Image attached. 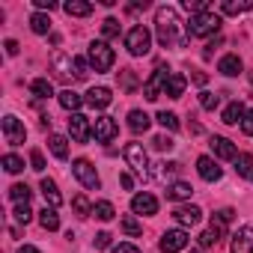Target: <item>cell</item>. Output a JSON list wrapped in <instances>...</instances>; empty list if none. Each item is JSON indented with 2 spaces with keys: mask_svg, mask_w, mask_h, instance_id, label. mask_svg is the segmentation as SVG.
<instances>
[{
  "mask_svg": "<svg viewBox=\"0 0 253 253\" xmlns=\"http://www.w3.org/2000/svg\"><path fill=\"white\" fill-rule=\"evenodd\" d=\"M155 24H158V39L164 48H173V45H185V36L179 33L182 30V21H179V12L173 6H161L155 12Z\"/></svg>",
  "mask_w": 253,
  "mask_h": 253,
  "instance_id": "cell-1",
  "label": "cell"
},
{
  "mask_svg": "<svg viewBox=\"0 0 253 253\" xmlns=\"http://www.w3.org/2000/svg\"><path fill=\"white\" fill-rule=\"evenodd\" d=\"M185 27H188V36H211V33L220 30V15L200 12V15H191V21Z\"/></svg>",
  "mask_w": 253,
  "mask_h": 253,
  "instance_id": "cell-2",
  "label": "cell"
},
{
  "mask_svg": "<svg viewBox=\"0 0 253 253\" xmlns=\"http://www.w3.org/2000/svg\"><path fill=\"white\" fill-rule=\"evenodd\" d=\"M125 48H128V54H134V57L149 54V48H152V33H149L143 24L131 27L128 33H125Z\"/></svg>",
  "mask_w": 253,
  "mask_h": 253,
  "instance_id": "cell-3",
  "label": "cell"
},
{
  "mask_svg": "<svg viewBox=\"0 0 253 253\" xmlns=\"http://www.w3.org/2000/svg\"><path fill=\"white\" fill-rule=\"evenodd\" d=\"M113 63H116V54H113V48L107 42L98 39V42L89 45V66L95 72H107V69H113Z\"/></svg>",
  "mask_w": 253,
  "mask_h": 253,
  "instance_id": "cell-4",
  "label": "cell"
},
{
  "mask_svg": "<svg viewBox=\"0 0 253 253\" xmlns=\"http://www.w3.org/2000/svg\"><path fill=\"white\" fill-rule=\"evenodd\" d=\"M72 173H75V179L84 185V188H89V191H95L98 185H101V179H98V173H95V167L86 161V158H78L75 164H72Z\"/></svg>",
  "mask_w": 253,
  "mask_h": 253,
  "instance_id": "cell-5",
  "label": "cell"
},
{
  "mask_svg": "<svg viewBox=\"0 0 253 253\" xmlns=\"http://www.w3.org/2000/svg\"><path fill=\"white\" fill-rule=\"evenodd\" d=\"M125 161H128V167L137 173V176H149V158H146V149L140 146V143H128V146H125Z\"/></svg>",
  "mask_w": 253,
  "mask_h": 253,
  "instance_id": "cell-6",
  "label": "cell"
},
{
  "mask_svg": "<svg viewBox=\"0 0 253 253\" xmlns=\"http://www.w3.org/2000/svg\"><path fill=\"white\" fill-rule=\"evenodd\" d=\"M170 75L173 72H167V69H155L152 72V78L143 84V95L149 98V101H155L158 95H164V89H167V81H170Z\"/></svg>",
  "mask_w": 253,
  "mask_h": 253,
  "instance_id": "cell-7",
  "label": "cell"
},
{
  "mask_svg": "<svg viewBox=\"0 0 253 253\" xmlns=\"http://www.w3.org/2000/svg\"><path fill=\"white\" fill-rule=\"evenodd\" d=\"M92 134H95V140L110 143V140L119 134V125H116V119H113V116H98V119L92 122Z\"/></svg>",
  "mask_w": 253,
  "mask_h": 253,
  "instance_id": "cell-8",
  "label": "cell"
},
{
  "mask_svg": "<svg viewBox=\"0 0 253 253\" xmlns=\"http://www.w3.org/2000/svg\"><path fill=\"white\" fill-rule=\"evenodd\" d=\"M69 134L78 143H86L92 137V125H89V119L84 113H72V119H69Z\"/></svg>",
  "mask_w": 253,
  "mask_h": 253,
  "instance_id": "cell-9",
  "label": "cell"
},
{
  "mask_svg": "<svg viewBox=\"0 0 253 253\" xmlns=\"http://www.w3.org/2000/svg\"><path fill=\"white\" fill-rule=\"evenodd\" d=\"M3 137H6L9 146H21V143H24L27 128L21 125V119H15V116H3Z\"/></svg>",
  "mask_w": 253,
  "mask_h": 253,
  "instance_id": "cell-10",
  "label": "cell"
},
{
  "mask_svg": "<svg viewBox=\"0 0 253 253\" xmlns=\"http://www.w3.org/2000/svg\"><path fill=\"white\" fill-rule=\"evenodd\" d=\"M185 247H188V232L185 229H167L161 235V250L164 253H179Z\"/></svg>",
  "mask_w": 253,
  "mask_h": 253,
  "instance_id": "cell-11",
  "label": "cell"
},
{
  "mask_svg": "<svg viewBox=\"0 0 253 253\" xmlns=\"http://www.w3.org/2000/svg\"><path fill=\"white\" fill-rule=\"evenodd\" d=\"M229 253H253V229H250V226H241V229L232 235Z\"/></svg>",
  "mask_w": 253,
  "mask_h": 253,
  "instance_id": "cell-12",
  "label": "cell"
},
{
  "mask_svg": "<svg viewBox=\"0 0 253 253\" xmlns=\"http://www.w3.org/2000/svg\"><path fill=\"white\" fill-rule=\"evenodd\" d=\"M197 173H200L206 182H217V179L223 176V170L217 167V161H214V158H209V155L197 158Z\"/></svg>",
  "mask_w": 253,
  "mask_h": 253,
  "instance_id": "cell-13",
  "label": "cell"
},
{
  "mask_svg": "<svg viewBox=\"0 0 253 253\" xmlns=\"http://www.w3.org/2000/svg\"><path fill=\"white\" fill-rule=\"evenodd\" d=\"M209 146H211V152H214L217 158H223V161H235V158H238V152H235L232 140H226V137H211V140H209Z\"/></svg>",
  "mask_w": 253,
  "mask_h": 253,
  "instance_id": "cell-14",
  "label": "cell"
},
{
  "mask_svg": "<svg viewBox=\"0 0 253 253\" xmlns=\"http://www.w3.org/2000/svg\"><path fill=\"white\" fill-rule=\"evenodd\" d=\"M131 209H134V214H155V211H158V200L143 191V194H134Z\"/></svg>",
  "mask_w": 253,
  "mask_h": 253,
  "instance_id": "cell-15",
  "label": "cell"
},
{
  "mask_svg": "<svg viewBox=\"0 0 253 253\" xmlns=\"http://www.w3.org/2000/svg\"><path fill=\"white\" fill-rule=\"evenodd\" d=\"M173 217H176L179 226H197L200 217H203V211H200L197 206H179V209L173 211Z\"/></svg>",
  "mask_w": 253,
  "mask_h": 253,
  "instance_id": "cell-16",
  "label": "cell"
},
{
  "mask_svg": "<svg viewBox=\"0 0 253 253\" xmlns=\"http://www.w3.org/2000/svg\"><path fill=\"white\" fill-rule=\"evenodd\" d=\"M110 101H113V95H110L107 86H92V89L86 92V104H89V107H98V110H101V107H107Z\"/></svg>",
  "mask_w": 253,
  "mask_h": 253,
  "instance_id": "cell-17",
  "label": "cell"
},
{
  "mask_svg": "<svg viewBox=\"0 0 253 253\" xmlns=\"http://www.w3.org/2000/svg\"><path fill=\"white\" fill-rule=\"evenodd\" d=\"M42 197H45V203L51 206V209H57L60 203H63V194H60V188H57V182L54 179H42Z\"/></svg>",
  "mask_w": 253,
  "mask_h": 253,
  "instance_id": "cell-18",
  "label": "cell"
},
{
  "mask_svg": "<svg viewBox=\"0 0 253 253\" xmlns=\"http://www.w3.org/2000/svg\"><path fill=\"white\" fill-rule=\"evenodd\" d=\"M241 69H244V66H241L238 54H226V57H220V63H217V72H220V75H226V78H235Z\"/></svg>",
  "mask_w": 253,
  "mask_h": 253,
  "instance_id": "cell-19",
  "label": "cell"
},
{
  "mask_svg": "<svg viewBox=\"0 0 253 253\" xmlns=\"http://www.w3.org/2000/svg\"><path fill=\"white\" fill-rule=\"evenodd\" d=\"M185 86H188V78H185V75H179V72H173V75H170V81H167L164 95H170V98H182Z\"/></svg>",
  "mask_w": 253,
  "mask_h": 253,
  "instance_id": "cell-20",
  "label": "cell"
},
{
  "mask_svg": "<svg viewBox=\"0 0 253 253\" xmlns=\"http://www.w3.org/2000/svg\"><path fill=\"white\" fill-rule=\"evenodd\" d=\"M232 214H235L232 209H220L217 214H211V226H209V229H211V232H214V235L220 238V235L226 232V223L232 220Z\"/></svg>",
  "mask_w": 253,
  "mask_h": 253,
  "instance_id": "cell-21",
  "label": "cell"
},
{
  "mask_svg": "<svg viewBox=\"0 0 253 253\" xmlns=\"http://www.w3.org/2000/svg\"><path fill=\"white\" fill-rule=\"evenodd\" d=\"M244 113H247V110H244L241 101H229V104L223 107V122H226V125H238V122L244 119Z\"/></svg>",
  "mask_w": 253,
  "mask_h": 253,
  "instance_id": "cell-22",
  "label": "cell"
},
{
  "mask_svg": "<svg viewBox=\"0 0 253 253\" xmlns=\"http://www.w3.org/2000/svg\"><path fill=\"white\" fill-rule=\"evenodd\" d=\"M39 223H42V229H48V232H54V229H60V214H57V209H51V206H45V209L39 211Z\"/></svg>",
  "mask_w": 253,
  "mask_h": 253,
  "instance_id": "cell-23",
  "label": "cell"
},
{
  "mask_svg": "<svg viewBox=\"0 0 253 253\" xmlns=\"http://www.w3.org/2000/svg\"><path fill=\"white\" fill-rule=\"evenodd\" d=\"M66 15H75V18H84L92 12V3H86V0H69V3H63Z\"/></svg>",
  "mask_w": 253,
  "mask_h": 253,
  "instance_id": "cell-24",
  "label": "cell"
},
{
  "mask_svg": "<svg viewBox=\"0 0 253 253\" xmlns=\"http://www.w3.org/2000/svg\"><path fill=\"white\" fill-rule=\"evenodd\" d=\"M48 146H51V152H54V158H60V161H66V158H69V140H66L63 134H51V140H48Z\"/></svg>",
  "mask_w": 253,
  "mask_h": 253,
  "instance_id": "cell-25",
  "label": "cell"
},
{
  "mask_svg": "<svg viewBox=\"0 0 253 253\" xmlns=\"http://www.w3.org/2000/svg\"><path fill=\"white\" fill-rule=\"evenodd\" d=\"M128 128H131L134 134L146 131V128H149V116H146L143 110H131V113H128Z\"/></svg>",
  "mask_w": 253,
  "mask_h": 253,
  "instance_id": "cell-26",
  "label": "cell"
},
{
  "mask_svg": "<svg viewBox=\"0 0 253 253\" xmlns=\"http://www.w3.org/2000/svg\"><path fill=\"white\" fill-rule=\"evenodd\" d=\"M191 194H194V188H191L188 182H173V185L167 188V197H170V200H191Z\"/></svg>",
  "mask_w": 253,
  "mask_h": 253,
  "instance_id": "cell-27",
  "label": "cell"
},
{
  "mask_svg": "<svg viewBox=\"0 0 253 253\" xmlns=\"http://www.w3.org/2000/svg\"><path fill=\"white\" fill-rule=\"evenodd\" d=\"M72 66H75V60H72V57H66L63 51H57V54H54V69H57V75H60V78H69Z\"/></svg>",
  "mask_w": 253,
  "mask_h": 253,
  "instance_id": "cell-28",
  "label": "cell"
},
{
  "mask_svg": "<svg viewBox=\"0 0 253 253\" xmlns=\"http://www.w3.org/2000/svg\"><path fill=\"white\" fill-rule=\"evenodd\" d=\"M60 104H63L66 110H72V113H78V107L84 104V98H81L78 92H72V89H63V92H60Z\"/></svg>",
  "mask_w": 253,
  "mask_h": 253,
  "instance_id": "cell-29",
  "label": "cell"
},
{
  "mask_svg": "<svg viewBox=\"0 0 253 253\" xmlns=\"http://www.w3.org/2000/svg\"><path fill=\"white\" fill-rule=\"evenodd\" d=\"M92 214L98 217V220H113L116 217V209H113V203H107V200H101V203H95V209H92Z\"/></svg>",
  "mask_w": 253,
  "mask_h": 253,
  "instance_id": "cell-30",
  "label": "cell"
},
{
  "mask_svg": "<svg viewBox=\"0 0 253 253\" xmlns=\"http://www.w3.org/2000/svg\"><path fill=\"white\" fill-rule=\"evenodd\" d=\"M235 173H238V176H244V179H247V176H253V155H250V152H244V155H238V158H235Z\"/></svg>",
  "mask_w": 253,
  "mask_h": 253,
  "instance_id": "cell-31",
  "label": "cell"
},
{
  "mask_svg": "<svg viewBox=\"0 0 253 253\" xmlns=\"http://www.w3.org/2000/svg\"><path fill=\"white\" fill-rule=\"evenodd\" d=\"M30 27H33V33H39V36H45V33L51 30V18H48L45 12H36V15L30 18Z\"/></svg>",
  "mask_w": 253,
  "mask_h": 253,
  "instance_id": "cell-32",
  "label": "cell"
},
{
  "mask_svg": "<svg viewBox=\"0 0 253 253\" xmlns=\"http://www.w3.org/2000/svg\"><path fill=\"white\" fill-rule=\"evenodd\" d=\"M30 89H33L39 98H48V95H54V86H51V81H48V78H36V81L30 84Z\"/></svg>",
  "mask_w": 253,
  "mask_h": 253,
  "instance_id": "cell-33",
  "label": "cell"
},
{
  "mask_svg": "<svg viewBox=\"0 0 253 253\" xmlns=\"http://www.w3.org/2000/svg\"><path fill=\"white\" fill-rule=\"evenodd\" d=\"M247 9H253V3H250V0H244V3H235V0H226V3L220 6V12H226V15H241V12H247Z\"/></svg>",
  "mask_w": 253,
  "mask_h": 253,
  "instance_id": "cell-34",
  "label": "cell"
},
{
  "mask_svg": "<svg viewBox=\"0 0 253 253\" xmlns=\"http://www.w3.org/2000/svg\"><path fill=\"white\" fill-rule=\"evenodd\" d=\"M155 119H158V122L164 125L167 131H179V116H176V113H170V110H161V113H158Z\"/></svg>",
  "mask_w": 253,
  "mask_h": 253,
  "instance_id": "cell-35",
  "label": "cell"
},
{
  "mask_svg": "<svg viewBox=\"0 0 253 253\" xmlns=\"http://www.w3.org/2000/svg\"><path fill=\"white\" fill-rule=\"evenodd\" d=\"M72 206H75L78 217H86V214H92V209H95V206H89V200H86L84 194H78V197L72 200Z\"/></svg>",
  "mask_w": 253,
  "mask_h": 253,
  "instance_id": "cell-36",
  "label": "cell"
},
{
  "mask_svg": "<svg viewBox=\"0 0 253 253\" xmlns=\"http://www.w3.org/2000/svg\"><path fill=\"white\" fill-rule=\"evenodd\" d=\"M3 170H6V173H21V170H24V158H18V155H3Z\"/></svg>",
  "mask_w": 253,
  "mask_h": 253,
  "instance_id": "cell-37",
  "label": "cell"
},
{
  "mask_svg": "<svg viewBox=\"0 0 253 253\" xmlns=\"http://www.w3.org/2000/svg\"><path fill=\"white\" fill-rule=\"evenodd\" d=\"M122 229L128 232V235H140V232H143L140 220H137V217H131V214H125V217H122Z\"/></svg>",
  "mask_w": 253,
  "mask_h": 253,
  "instance_id": "cell-38",
  "label": "cell"
},
{
  "mask_svg": "<svg viewBox=\"0 0 253 253\" xmlns=\"http://www.w3.org/2000/svg\"><path fill=\"white\" fill-rule=\"evenodd\" d=\"M9 197H12L15 203H27V200H30V188L18 182V185H12V188H9Z\"/></svg>",
  "mask_w": 253,
  "mask_h": 253,
  "instance_id": "cell-39",
  "label": "cell"
},
{
  "mask_svg": "<svg viewBox=\"0 0 253 253\" xmlns=\"http://www.w3.org/2000/svg\"><path fill=\"white\" fill-rule=\"evenodd\" d=\"M101 33H104V39L119 36V21H116V18H104V21H101Z\"/></svg>",
  "mask_w": 253,
  "mask_h": 253,
  "instance_id": "cell-40",
  "label": "cell"
},
{
  "mask_svg": "<svg viewBox=\"0 0 253 253\" xmlns=\"http://www.w3.org/2000/svg\"><path fill=\"white\" fill-rule=\"evenodd\" d=\"M200 104H203L206 110H214V107L220 104V98H217L214 92H209V89H203V92H200Z\"/></svg>",
  "mask_w": 253,
  "mask_h": 253,
  "instance_id": "cell-41",
  "label": "cell"
},
{
  "mask_svg": "<svg viewBox=\"0 0 253 253\" xmlns=\"http://www.w3.org/2000/svg\"><path fill=\"white\" fill-rule=\"evenodd\" d=\"M30 217H33L30 206H27V203H18V206H15V220H18V223H30Z\"/></svg>",
  "mask_w": 253,
  "mask_h": 253,
  "instance_id": "cell-42",
  "label": "cell"
},
{
  "mask_svg": "<svg viewBox=\"0 0 253 253\" xmlns=\"http://www.w3.org/2000/svg\"><path fill=\"white\" fill-rule=\"evenodd\" d=\"M182 6H185L188 12H197V15H200V12H209V3H206V0H185Z\"/></svg>",
  "mask_w": 253,
  "mask_h": 253,
  "instance_id": "cell-43",
  "label": "cell"
},
{
  "mask_svg": "<svg viewBox=\"0 0 253 253\" xmlns=\"http://www.w3.org/2000/svg\"><path fill=\"white\" fill-rule=\"evenodd\" d=\"M119 78H122V86H125V89H128V92H131V89L137 86V81H134V75H131V69H122V72H119Z\"/></svg>",
  "mask_w": 253,
  "mask_h": 253,
  "instance_id": "cell-44",
  "label": "cell"
},
{
  "mask_svg": "<svg viewBox=\"0 0 253 253\" xmlns=\"http://www.w3.org/2000/svg\"><path fill=\"white\" fill-rule=\"evenodd\" d=\"M86 75H89V66H86V60L75 57V78H78V81H84Z\"/></svg>",
  "mask_w": 253,
  "mask_h": 253,
  "instance_id": "cell-45",
  "label": "cell"
},
{
  "mask_svg": "<svg viewBox=\"0 0 253 253\" xmlns=\"http://www.w3.org/2000/svg\"><path fill=\"white\" fill-rule=\"evenodd\" d=\"M30 164H33L36 173H42V170H45V155H42L39 149H33V152H30Z\"/></svg>",
  "mask_w": 253,
  "mask_h": 253,
  "instance_id": "cell-46",
  "label": "cell"
},
{
  "mask_svg": "<svg viewBox=\"0 0 253 253\" xmlns=\"http://www.w3.org/2000/svg\"><path fill=\"white\" fill-rule=\"evenodd\" d=\"M220 238L211 232V229H206V232H200V247H211V244H217Z\"/></svg>",
  "mask_w": 253,
  "mask_h": 253,
  "instance_id": "cell-47",
  "label": "cell"
},
{
  "mask_svg": "<svg viewBox=\"0 0 253 253\" xmlns=\"http://www.w3.org/2000/svg\"><path fill=\"white\" fill-rule=\"evenodd\" d=\"M241 131H244L247 137H253V110L244 113V119H241Z\"/></svg>",
  "mask_w": 253,
  "mask_h": 253,
  "instance_id": "cell-48",
  "label": "cell"
},
{
  "mask_svg": "<svg viewBox=\"0 0 253 253\" xmlns=\"http://www.w3.org/2000/svg\"><path fill=\"white\" fill-rule=\"evenodd\" d=\"M179 167H182V164H176V161H170V164H161L158 176H164V179H167V176H176V173H179Z\"/></svg>",
  "mask_w": 253,
  "mask_h": 253,
  "instance_id": "cell-49",
  "label": "cell"
},
{
  "mask_svg": "<svg viewBox=\"0 0 253 253\" xmlns=\"http://www.w3.org/2000/svg\"><path fill=\"white\" fill-rule=\"evenodd\" d=\"M152 143H155V149H161V152H164V149H173V140H170V137H164V134H158Z\"/></svg>",
  "mask_w": 253,
  "mask_h": 253,
  "instance_id": "cell-50",
  "label": "cell"
},
{
  "mask_svg": "<svg viewBox=\"0 0 253 253\" xmlns=\"http://www.w3.org/2000/svg\"><path fill=\"white\" fill-rule=\"evenodd\" d=\"M110 238H113L110 232H98V235H95V247H98V250H104V247H110Z\"/></svg>",
  "mask_w": 253,
  "mask_h": 253,
  "instance_id": "cell-51",
  "label": "cell"
},
{
  "mask_svg": "<svg viewBox=\"0 0 253 253\" xmlns=\"http://www.w3.org/2000/svg\"><path fill=\"white\" fill-rule=\"evenodd\" d=\"M113 253H140V250H137V244H128V241H125V244L113 247Z\"/></svg>",
  "mask_w": 253,
  "mask_h": 253,
  "instance_id": "cell-52",
  "label": "cell"
},
{
  "mask_svg": "<svg viewBox=\"0 0 253 253\" xmlns=\"http://www.w3.org/2000/svg\"><path fill=\"white\" fill-rule=\"evenodd\" d=\"M119 182H122V188H125V191H131V188H134V179H131V173H122V176H119Z\"/></svg>",
  "mask_w": 253,
  "mask_h": 253,
  "instance_id": "cell-53",
  "label": "cell"
},
{
  "mask_svg": "<svg viewBox=\"0 0 253 253\" xmlns=\"http://www.w3.org/2000/svg\"><path fill=\"white\" fill-rule=\"evenodd\" d=\"M3 48H6V54H9V57H15V54H18V42H15V39H6V42H3Z\"/></svg>",
  "mask_w": 253,
  "mask_h": 253,
  "instance_id": "cell-54",
  "label": "cell"
},
{
  "mask_svg": "<svg viewBox=\"0 0 253 253\" xmlns=\"http://www.w3.org/2000/svg\"><path fill=\"white\" fill-rule=\"evenodd\" d=\"M33 3H36V9H54L57 6L54 0H33Z\"/></svg>",
  "mask_w": 253,
  "mask_h": 253,
  "instance_id": "cell-55",
  "label": "cell"
},
{
  "mask_svg": "<svg viewBox=\"0 0 253 253\" xmlns=\"http://www.w3.org/2000/svg\"><path fill=\"white\" fill-rule=\"evenodd\" d=\"M191 81H194V84H200V86H203V84H206V81H209V78H206V75H203V72H194V75H191Z\"/></svg>",
  "mask_w": 253,
  "mask_h": 253,
  "instance_id": "cell-56",
  "label": "cell"
},
{
  "mask_svg": "<svg viewBox=\"0 0 253 253\" xmlns=\"http://www.w3.org/2000/svg\"><path fill=\"white\" fill-rule=\"evenodd\" d=\"M18 253H39V250H36V247H33V244H24V247H21V250H18Z\"/></svg>",
  "mask_w": 253,
  "mask_h": 253,
  "instance_id": "cell-57",
  "label": "cell"
},
{
  "mask_svg": "<svg viewBox=\"0 0 253 253\" xmlns=\"http://www.w3.org/2000/svg\"><path fill=\"white\" fill-rule=\"evenodd\" d=\"M191 253H203V247H194V250H191Z\"/></svg>",
  "mask_w": 253,
  "mask_h": 253,
  "instance_id": "cell-58",
  "label": "cell"
}]
</instances>
